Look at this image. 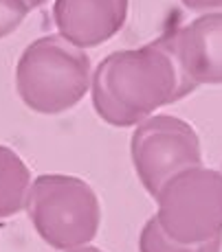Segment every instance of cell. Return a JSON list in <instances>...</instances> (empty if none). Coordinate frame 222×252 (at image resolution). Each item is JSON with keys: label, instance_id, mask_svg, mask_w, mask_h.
<instances>
[{"label": "cell", "instance_id": "cell-1", "mask_svg": "<svg viewBox=\"0 0 222 252\" xmlns=\"http://www.w3.org/2000/svg\"><path fill=\"white\" fill-rule=\"evenodd\" d=\"M90 84L95 112L112 127H132L196 90L178 64L170 33L148 46L110 53Z\"/></svg>", "mask_w": 222, "mask_h": 252}, {"label": "cell", "instance_id": "cell-2", "mask_svg": "<svg viewBox=\"0 0 222 252\" xmlns=\"http://www.w3.org/2000/svg\"><path fill=\"white\" fill-rule=\"evenodd\" d=\"M90 88V60L60 35H44L25 48L16 64V90L37 114L75 108Z\"/></svg>", "mask_w": 222, "mask_h": 252}, {"label": "cell", "instance_id": "cell-3", "mask_svg": "<svg viewBox=\"0 0 222 252\" xmlns=\"http://www.w3.org/2000/svg\"><path fill=\"white\" fill-rule=\"evenodd\" d=\"M25 208L37 235L55 250L88 246L101 224L97 193L77 176L44 173L36 178L29 187Z\"/></svg>", "mask_w": 222, "mask_h": 252}, {"label": "cell", "instance_id": "cell-4", "mask_svg": "<svg viewBox=\"0 0 222 252\" xmlns=\"http://www.w3.org/2000/svg\"><path fill=\"white\" fill-rule=\"evenodd\" d=\"M154 202L158 226L178 244L222 237V171L202 164L185 169L158 189Z\"/></svg>", "mask_w": 222, "mask_h": 252}, {"label": "cell", "instance_id": "cell-5", "mask_svg": "<svg viewBox=\"0 0 222 252\" xmlns=\"http://www.w3.org/2000/svg\"><path fill=\"white\" fill-rule=\"evenodd\" d=\"M130 154L139 180L152 197L172 176L202 162L198 132L172 114L148 116L137 123Z\"/></svg>", "mask_w": 222, "mask_h": 252}, {"label": "cell", "instance_id": "cell-6", "mask_svg": "<svg viewBox=\"0 0 222 252\" xmlns=\"http://www.w3.org/2000/svg\"><path fill=\"white\" fill-rule=\"evenodd\" d=\"M130 0H55L53 20L62 40L77 48L108 42L128 20Z\"/></svg>", "mask_w": 222, "mask_h": 252}, {"label": "cell", "instance_id": "cell-7", "mask_svg": "<svg viewBox=\"0 0 222 252\" xmlns=\"http://www.w3.org/2000/svg\"><path fill=\"white\" fill-rule=\"evenodd\" d=\"M176 60L196 86L222 84V13H205L170 31Z\"/></svg>", "mask_w": 222, "mask_h": 252}, {"label": "cell", "instance_id": "cell-8", "mask_svg": "<svg viewBox=\"0 0 222 252\" xmlns=\"http://www.w3.org/2000/svg\"><path fill=\"white\" fill-rule=\"evenodd\" d=\"M31 187V171L20 156L0 145V220L13 217L25 208Z\"/></svg>", "mask_w": 222, "mask_h": 252}, {"label": "cell", "instance_id": "cell-9", "mask_svg": "<svg viewBox=\"0 0 222 252\" xmlns=\"http://www.w3.org/2000/svg\"><path fill=\"white\" fill-rule=\"evenodd\" d=\"M220 250H222V237H216L211 241L194 246L178 244V241L170 239L163 232L156 217L148 220V224L141 230V237H139V252H220Z\"/></svg>", "mask_w": 222, "mask_h": 252}, {"label": "cell", "instance_id": "cell-10", "mask_svg": "<svg viewBox=\"0 0 222 252\" xmlns=\"http://www.w3.org/2000/svg\"><path fill=\"white\" fill-rule=\"evenodd\" d=\"M31 9L25 0H0V40L11 35L29 16Z\"/></svg>", "mask_w": 222, "mask_h": 252}, {"label": "cell", "instance_id": "cell-11", "mask_svg": "<svg viewBox=\"0 0 222 252\" xmlns=\"http://www.w3.org/2000/svg\"><path fill=\"white\" fill-rule=\"evenodd\" d=\"M189 11H211V9H222V0H181Z\"/></svg>", "mask_w": 222, "mask_h": 252}, {"label": "cell", "instance_id": "cell-12", "mask_svg": "<svg viewBox=\"0 0 222 252\" xmlns=\"http://www.w3.org/2000/svg\"><path fill=\"white\" fill-rule=\"evenodd\" d=\"M66 252H104L95 246H81V248H73V250H66Z\"/></svg>", "mask_w": 222, "mask_h": 252}, {"label": "cell", "instance_id": "cell-13", "mask_svg": "<svg viewBox=\"0 0 222 252\" xmlns=\"http://www.w3.org/2000/svg\"><path fill=\"white\" fill-rule=\"evenodd\" d=\"M25 2H27V7H29V9H36V7H42V4H44L46 0H25Z\"/></svg>", "mask_w": 222, "mask_h": 252}]
</instances>
